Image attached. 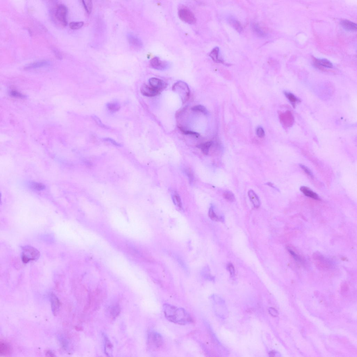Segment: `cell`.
<instances>
[{
	"instance_id": "6da1fadb",
	"label": "cell",
	"mask_w": 357,
	"mask_h": 357,
	"mask_svg": "<svg viewBox=\"0 0 357 357\" xmlns=\"http://www.w3.org/2000/svg\"><path fill=\"white\" fill-rule=\"evenodd\" d=\"M163 311L165 317L170 322L180 325L191 323L192 318L190 314L182 308H179L170 304L163 305Z\"/></svg>"
},
{
	"instance_id": "7a4b0ae2",
	"label": "cell",
	"mask_w": 357,
	"mask_h": 357,
	"mask_svg": "<svg viewBox=\"0 0 357 357\" xmlns=\"http://www.w3.org/2000/svg\"><path fill=\"white\" fill-rule=\"evenodd\" d=\"M22 258L24 263L35 261L40 257V253L37 249L34 247L26 246L22 248Z\"/></svg>"
},
{
	"instance_id": "3957f363",
	"label": "cell",
	"mask_w": 357,
	"mask_h": 357,
	"mask_svg": "<svg viewBox=\"0 0 357 357\" xmlns=\"http://www.w3.org/2000/svg\"><path fill=\"white\" fill-rule=\"evenodd\" d=\"M172 90L179 94L183 103H186L190 98V90L186 82L179 81L175 83L172 87Z\"/></svg>"
},
{
	"instance_id": "277c9868",
	"label": "cell",
	"mask_w": 357,
	"mask_h": 357,
	"mask_svg": "<svg viewBox=\"0 0 357 357\" xmlns=\"http://www.w3.org/2000/svg\"><path fill=\"white\" fill-rule=\"evenodd\" d=\"M178 15L181 20L189 24H193L196 22V19L193 13L186 8L179 9Z\"/></svg>"
},
{
	"instance_id": "5b68a950",
	"label": "cell",
	"mask_w": 357,
	"mask_h": 357,
	"mask_svg": "<svg viewBox=\"0 0 357 357\" xmlns=\"http://www.w3.org/2000/svg\"><path fill=\"white\" fill-rule=\"evenodd\" d=\"M67 7L63 4L58 5L56 11V18L64 26H66L68 24L67 19Z\"/></svg>"
},
{
	"instance_id": "8992f818",
	"label": "cell",
	"mask_w": 357,
	"mask_h": 357,
	"mask_svg": "<svg viewBox=\"0 0 357 357\" xmlns=\"http://www.w3.org/2000/svg\"><path fill=\"white\" fill-rule=\"evenodd\" d=\"M148 341L154 349H158L162 345L163 340L162 335L157 332L152 331L148 335Z\"/></svg>"
},
{
	"instance_id": "52a82bcc",
	"label": "cell",
	"mask_w": 357,
	"mask_h": 357,
	"mask_svg": "<svg viewBox=\"0 0 357 357\" xmlns=\"http://www.w3.org/2000/svg\"><path fill=\"white\" fill-rule=\"evenodd\" d=\"M280 118L282 124L286 128L292 126L294 122V117L292 113L289 111L281 113L280 116Z\"/></svg>"
},
{
	"instance_id": "ba28073f",
	"label": "cell",
	"mask_w": 357,
	"mask_h": 357,
	"mask_svg": "<svg viewBox=\"0 0 357 357\" xmlns=\"http://www.w3.org/2000/svg\"><path fill=\"white\" fill-rule=\"evenodd\" d=\"M150 86L161 92L167 87V84L164 81L155 78H150L149 81Z\"/></svg>"
},
{
	"instance_id": "9c48e42d",
	"label": "cell",
	"mask_w": 357,
	"mask_h": 357,
	"mask_svg": "<svg viewBox=\"0 0 357 357\" xmlns=\"http://www.w3.org/2000/svg\"><path fill=\"white\" fill-rule=\"evenodd\" d=\"M150 65L152 68L159 70H163L169 67L167 62L162 61L157 57H155L150 61Z\"/></svg>"
},
{
	"instance_id": "30bf717a",
	"label": "cell",
	"mask_w": 357,
	"mask_h": 357,
	"mask_svg": "<svg viewBox=\"0 0 357 357\" xmlns=\"http://www.w3.org/2000/svg\"><path fill=\"white\" fill-rule=\"evenodd\" d=\"M141 91L144 95L149 97H154L161 93V92L151 87L148 86L146 84L143 85L141 87Z\"/></svg>"
},
{
	"instance_id": "8fae6325",
	"label": "cell",
	"mask_w": 357,
	"mask_h": 357,
	"mask_svg": "<svg viewBox=\"0 0 357 357\" xmlns=\"http://www.w3.org/2000/svg\"><path fill=\"white\" fill-rule=\"evenodd\" d=\"M51 64V62L46 60H43L30 63L24 67L26 70L41 68L48 66Z\"/></svg>"
},
{
	"instance_id": "7c38bea8",
	"label": "cell",
	"mask_w": 357,
	"mask_h": 357,
	"mask_svg": "<svg viewBox=\"0 0 357 357\" xmlns=\"http://www.w3.org/2000/svg\"><path fill=\"white\" fill-rule=\"evenodd\" d=\"M50 301L52 312L54 315H56L59 309L60 302L57 296L54 294H52L51 295Z\"/></svg>"
},
{
	"instance_id": "4fadbf2b",
	"label": "cell",
	"mask_w": 357,
	"mask_h": 357,
	"mask_svg": "<svg viewBox=\"0 0 357 357\" xmlns=\"http://www.w3.org/2000/svg\"><path fill=\"white\" fill-rule=\"evenodd\" d=\"M314 65L318 67H324L331 69L333 68L332 63L326 59H316L314 61Z\"/></svg>"
},
{
	"instance_id": "5bb4252c",
	"label": "cell",
	"mask_w": 357,
	"mask_h": 357,
	"mask_svg": "<svg viewBox=\"0 0 357 357\" xmlns=\"http://www.w3.org/2000/svg\"><path fill=\"white\" fill-rule=\"evenodd\" d=\"M340 24L345 30L350 31H354L357 30V25L356 23L347 20L341 21Z\"/></svg>"
},
{
	"instance_id": "9a60e30c",
	"label": "cell",
	"mask_w": 357,
	"mask_h": 357,
	"mask_svg": "<svg viewBox=\"0 0 357 357\" xmlns=\"http://www.w3.org/2000/svg\"><path fill=\"white\" fill-rule=\"evenodd\" d=\"M248 195L250 199L255 208H258L260 206V201L259 198L253 190H250L248 192Z\"/></svg>"
},
{
	"instance_id": "2e32d148",
	"label": "cell",
	"mask_w": 357,
	"mask_h": 357,
	"mask_svg": "<svg viewBox=\"0 0 357 357\" xmlns=\"http://www.w3.org/2000/svg\"><path fill=\"white\" fill-rule=\"evenodd\" d=\"M300 190L305 195L314 200H319V198L318 195L309 188L305 186H302L300 188Z\"/></svg>"
},
{
	"instance_id": "e0dca14e",
	"label": "cell",
	"mask_w": 357,
	"mask_h": 357,
	"mask_svg": "<svg viewBox=\"0 0 357 357\" xmlns=\"http://www.w3.org/2000/svg\"><path fill=\"white\" fill-rule=\"evenodd\" d=\"M219 48L218 47L214 48L209 54V56L213 61L216 62L223 63L224 61L219 57Z\"/></svg>"
},
{
	"instance_id": "ac0fdd59",
	"label": "cell",
	"mask_w": 357,
	"mask_h": 357,
	"mask_svg": "<svg viewBox=\"0 0 357 357\" xmlns=\"http://www.w3.org/2000/svg\"><path fill=\"white\" fill-rule=\"evenodd\" d=\"M228 22L234 28L239 32H240L242 30V25L239 21L232 17H229L228 18Z\"/></svg>"
},
{
	"instance_id": "d6986e66",
	"label": "cell",
	"mask_w": 357,
	"mask_h": 357,
	"mask_svg": "<svg viewBox=\"0 0 357 357\" xmlns=\"http://www.w3.org/2000/svg\"><path fill=\"white\" fill-rule=\"evenodd\" d=\"M12 351L10 346L5 342H1L0 344V353L3 356L10 354Z\"/></svg>"
},
{
	"instance_id": "ffe728a7",
	"label": "cell",
	"mask_w": 357,
	"mask_h": 357,
	"mask_svg": "<svg viewBox=\"0 0 357 357\" xmlns=\"http://www.w3.org/2000/svg\"><path fill=\"white\" fill-rule=\"evenodd\" d=\"M128 40L129 43L135 47L140 48L142 45L141 41L136 36L130 35L128 36Z\"/></svg>"
},
{
	"instance_id": "44dd1931",
	"label": "cell",
	"mask_w": 357,
	"mask_h": 357,
	"mask_svg": "<svg viewBox=\"0 0 357 357\" xmlns=\"http://www.w3.org/2000/svg\"><path fill=\"white\" fill-rule=\"evenodd\" d=\"M284 94L288 100L294 107H295L297 103L300 102L299 99L296 97L294 94L290 93V92H285Z\"/></svg>"
},
{
	"instance_id": "7402d4cb",
	"label": "cell",
	"mask_w": 357,
	"mask_h": 357,
	"mask_svg": "<svg viewBox=\"0 0 357 357\" xmlns=\"http://www.w3.org/2000/svg\"><path fill=\"white\" fill-rule=\"evenodd\" d=\"M213 144V142L212 141L207 142L199 145L198 147L200 149L203 153L206 155H207L209 153L210 148Z\"/></svg>"
},
{
	"instance_id": "603a6c76",
	"label": "cell",
	"mask_w": 357,
	"mask_h": 357,
	"mask_svg": "<svg viewBox=\"0 0 357 357\" xmlns=\"http://www.w3.org/2000/svg\"><path fill=\"white\" fill-rule=\"evenodd\" d=\"M107 107L110 111L112 113H115L119 110L120 106L117 103H108L107 105Z\"/></svg>"
},
{
	"instance_id": "cb8c5ba5",
	"label": "cell",
	"mask_w": 357,
	"mask_h": 357,
	"mask_svg": "<svg viewBox=\"0 0 357 357\" xmlns=\"http://www.w3.org/2000/svg\"><path fill=\"white\" fill-rule=\"evenodd\" d=\"M192 111L196 112H199L203 113L204 115H206L208 113V111L207 109L204 106L201 105H197L194 106L191 109Z\"/></svg>"
},
{
	"instance_id": "d4e9b609",
	"label": "cell",
	"mask_w": 357,
	"mask_h": 357,
	"mask_svg": "<svg viewBox=\"0 0 357 357\" xmlns=\"http://www.w3.org/2000/svg\"><path fill=\"white\" fill-rule=\"evenodd\" d=\"M29 184H30V188L36 190H42L45 188V185L41 183L34 182H31Z\"/></svg>"
},
{
	"instance_id": "484cf974",
	"label": "cell",
	"mask_w": 357,
	"mask_h": 357,
	"mask_svg": "<svg viewBox=\"0 0 357 357\" xmlns=\"http://www.w3.org/2000/svg\"><path fill=\"white\" fill-rule=\"evenodd\" d=\"M82 3L85 9L88 14H90L92 12V3L91 1H82Z\"/></svg>"
},
{
	"instance_id": "4316f807",
	"label": "cell",
	"mask_w": 357,
	"mask_h": 357,
	"mask_svg": "<svg viewBox=\"0 0 357 357\" xmlns=\"http://www.w3.org/2000/svg\"><path fill=\"white\" fill-rule=\"evenodd\" d=\"M253 30L255 32L256 34L260 37H264L266 36V34L263 30H262L259 26L255 24L253 25Z\"/></svg>"
},
{
	"instance_id": "83f0119b",
	"label": "cell",
	"mask_w": 357,
	"mask_h": 357,
	"mask_svg": "<svg viewBox=\"0 0 357 357\" xmlns=\"http://www.w3.org/2000/svg\"><path fill=\"white\" fill-rule=\"evenodd\" d=\"M173 200L174 203L175 204V206L180 209L182 208V204L181 198L178 194H175L173 195Z\"/></svg>"
},
{
	"instance_id": "f1b7e54d",
	"label": "cell",
	"mask_w": 357,
	"mask_h": 357,
	"mask_svg": "<svg viewBox=\"0 0 357 357\" xmlns=\"http://www.w3.org/2000/svg\"><path fill=\"white\" fill-rule=\"evenodd\" d=\"M104 338L105 340V353L107 355H109V351L111 350L113 347V345H112L110 342L108 338H107V336L104 335Z\"/></svg>"
},
{
	"instance_id": "f546056e",
	"label": "cell",
	"mask_w": 357,
	"mask_h": 357,
	"mask_svg": "<svg viewBox=\"0 0 357 357\" xmlns=\"http://www.w3.org/2000/svg\"><path fill=\"white\" fill-rule=\"evenodd\" d=\"M84 25V22H72L69 24V27L72 30H78L81 28Z\"/></svg>"
},
{
	"instance_id": "4dcf8cb0",
	"label": "cell",
	"mask_w": 357,
	"mask_h": 357,
	"mask_svg": "<svg viewBox=\"0 0 357 357\" xmlns=\"http://www.w3.org/2000/svg\"><path fill=\"white\" fill-rule=\"evenodd\" d=\"M223 196L225 199L230 202H233L235 200V196L232 192L226 191L224 193Z\"/></svg>"
},
{
	"instance_id": "1f68e13d",
	"label": "cell",
	"mask_w": 357,
	"mask_h": 357,
	"mask_svg": "<svg viewBox=\"0 0 357 357\" xmlns=\"http://www.w3.org/2000/svg\"><path fill=\"white\" fill-rule=\"evenodd\" d=\"M179 129H180L181 132H182L185 135H191V136L196 137V138H198L200 136V134L197 132H193V131L185 130L180 127H179Z\"/></svg>"
},
{
	"instance_id": "d6a6232c",
	"label": "cell",
	"mask_w": 357,
	"mask_h": 357,
	"mask_svg": "<svg viewBox=\"0 0 357 357\" xmlns=\"http://www.w3.org/2000/svg\"><path fill=\"white\" fill-rule=\"evenodd\" d=\"M209 216L212 220L214 221H219V218L215 213L213 208H210L209 211Z\"/></svg>"
},
{
	"instance_id": "836d02e7",
	"label": "cell",
	"mask_w": 357,
	"mask_h": 357,
	"mask_svg": "<svg viewBox=\"0 0 357 357\" xmlns=\"http://www.w3.org/2000/svg\"><path fill=\"white\" fill-rule=\"evenodd\" d=\"M92 119H93L94 120V121H95L96 123H97L98 126L100 127H102V128L106 129L109 128L108 127L105 126V125H104L103 123H102L101 120L99 118H98L97 116H96L94 115H92Z\"/></svg>"
},
{
	"instance_id": "e575fe53",
	"label": "cell",
	"mask_w": 357,
	"mask_h": 357,
	"mask_svg": "<svg viewBox=\"0 0 357 357\" xmlns=\"http://www.w3.org/2000/svg\"><path fill=\"white\" fill-rule=\"evenodd\" d=\"M10 94L12 97H14L24 98L25 97V96L22 94L14 90H11L10 92Z\"/></svg>"
},
{
	"instance_id": "d590c367",
	"label": "cell",
	"mask_w": 357,
	"mask_h": 357,
	"mask_svg": "<svg viewBox=\"0 0 357 357\" xmlns=\"http://www.w3.org/2000/svg\"><path fill=\"white\" fill-rule=\"evenodd\" d=\"M120 308L118 306L113 307L111 310V314L113 317H116L118 315L120 312Z\"/></svg>"
},
{
	"instance_id": "8d00e7d4",
	"label": "cell",
	"mask_w": 357,
	"mask_h": 357,
	"mask_svg": "<svg viewBox=\"0 0 357 357\" xmlns=\"http://www.w3.org/2000/svg\"><path fill=\"white\" fill-rule=\"evenodd\" d=\"M256 133L259 138H262L265 136V132L261 127H258L256 130Z\"/></svg>"
},
{
	"instance_id": "74e56055",
	"label": "cell",
	"mask_w": 357,
	"mask_h": 357,
	"mask_svg": "<svg viewBox=\"0 0 357 357\" xmlns=\"http://www.w3.org/2000/svg\"><path fill=\"white\" fill-rule=\"evenodd\" d=\"M227 269L230 272L231 275L232 276H233L234 275L235 269L234 266L232 263H229L227 265Z\"/></svg>"
},
{
	"instance_id": "f35d334b",
	"label": "cell",
	"mask_w": 357,
	"mask_h": 357,
	"mask_svg": "<svg viewBox=\"0 0 357 357\" xmlns=\"http://www.w3.org/2000/svg\"><path fill=\"white\" fill-rule=\"evenodd\" d=\"M300 167L303 170H304V171L308 175H310V176L311 177H313V175H312L311 172V171L310 170V169L308 168L307 167H306V166L302 164H300Z\"/></svg>"
},
{
	"instance_id": "ab89813d",
	"label": "cell",
	"mask_w": 357,
	"mask_h": 357,
	"mask_svg": "<svg viewBox=\"0 0 357 357\" xmlns=\"http://www.w3.org/2000/svg\"><path fill=\"white\" fill-rule=\"evenodd\" d=\"M269 313L271 314L272 316L276 317L278 315V312L277 311L273 308H270L269 309Z\"/></svg>"
},
{
	"instance_id": "60d3db41",
	"label": "cell",
	"mask_w": 357,
	"mask_h": 357,
	"mask_svg": "<svg viewBox=\"0 0 357 357\" xmlns=\"http://www.w3.org/2000/svg\"><path fill=\"white\" fill-rule=\"evenodd\" d=\"M104 140H105V141H107L111 142V143L115 145H116V146H120V144H118V143H117L116 142H115L114 140L113 139H112L111 138H105L104 139Z\"/></svg>"
},
{
	"instance_id": "b9f144b4",
	"label": "cell",
	"mask_w": 357,
	"mask_h": 357,
	"mask_svg": "<svg viewBox=\"0 0 357 357\" xmlns=\"http://www.w3.org/2000/svg\"><path fill=\"white\" fill-rule=\"evenodd\" d=\"M53 51L55 54L56 56L58 58V59H61L62 58V56H61V53H59V51H58L57 50L55 49H53Z\"/></svg>"
},
{
	"instance_id": "7bdbcfd3",
	"label": "cell",
	"mask_w": 357,
	"mask_h": 357,
	"mask_svg": "<svg viewBox=\"0 0 357 357\" xmlns=\"http://www.w3.org/2000/svg\"><path fill=\"white\" fill-rule=\"evenodd\" d=\"M341 289L343 291V292H346V291L348 290V288L346 286H343L342 287Z\"/></svg>"
},
{
	"instance_id": "ee69618b",
	"label": "cell",
	"mask_w": 357,
	"mask_h": 357,
	"mask_svg": "<svg viewBox=\"0 0 357 357\" xmlns=\"http://www.w3.org/2000/svg\"><path fill=\"white\" fill-rule=\"evenodd\" d=\"M46 355H47V356H48V355H49V356H54L53 354V353H52L50 352V351H48V352H47V353H46Z\"/></svg>"
}]
</instances>
